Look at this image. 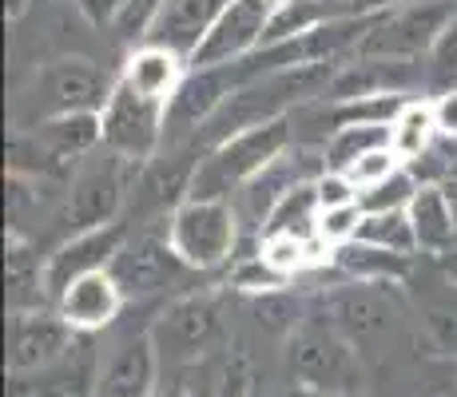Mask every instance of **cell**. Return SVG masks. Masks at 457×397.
<instances>
[{
  "instance_id": "cell-21",
  "label": "cell",
  "mask_w": 457,
  "mask_h": 397,
  "mask_svg": "<svg viewBox=\"0 0 457 397\" xmlns=\"http://www.w3.org/2000/svg\"><path fill=\"white\" fill-rule=\"evenodd\" d=\"M358 238L374 246H386V251L410 254L418 251V235L414 223H410V211H366L362 227H358Z\"/></svg>"
},
{
  "instance_id": "cell-22",
  "label": "cell",
  "mask_w": 457,
  "mask_h": 397,
  "mask_svg": "<svg viewBox=\"0 0 457 397\" xmlns=\"http://www.w3.org/2000/svg\"><path fill=\"white\" fill-rule=\"evenodd\" d=\"M322 21H327V4H322V0H283V4H275V16H270V24H267L262 48L298 40L303 32H311L314 24H322Z\"/></svg>"
},
{
  "instance_id": "cell-18",
  "label": "cell",
  "mask_w": 457,
  "mask_h": 397,
  "mask_svg": "<svg viewBox=\"0 0 457 397\" xmlns=\"http://www.w3.org/2000/svg\"><path fill=\"white\" fill-rule=\"evenodd\" d=\"M346 275L362 278V282H374V278H402L410 270V254H398V251H386V246H374V243H362V238H350V243L334 246L330 254Z\"/></svg>"
},
{
  "instance_id": "cell-8",
  "label": "cell",
  "mask_w": 457,
  "mask_h": 397,
  "mask_svg": "<svg viewBox=\"0 0 457 397\" xmlns=\"http://www.w3.org/2000/svg\"><path fill=\"white\" fill-rule=\"evenodd\" d=\"M128 243V227L124 223H108V227H92V231H80L72 243H64L44 267V282L52 286V294H64L76 278L92 275V270H112L116 254L124 251Z\"/></svg>"
},
{
  "instance_id": "cell-16",
  "label": "cell",
  "mask_w": 457,
  "mask_h": 397,
  "mask_svg": "<svg viewBox=\"0 0 457 397\" xmlns=\"http://www.w3.org/2000/svg\"><path fill=\"white\" fill-rule=\"evenodd\" d=\"M295 159H278L275 167H267L262 175H254V179L247 183V187L239 191V203H235V211H239V219H247V223H267V215L275 211V203L287 195V191L295 187V183H303L295 175Z\"/></svg>"
},
{
  "instance_id": "cell-19",
  "label": "cell",
  "mask_w": 457,
  "mask_h": 397,
  "mask_svg": "<svg viewBox=\"0 0 457 397\" xmlns=\"http://www.w3.org/2000/svg\"><path fill=\"white\" fill-rule=\"evenodd\" d=\"M374 147H390V123H342L322 144V159L334 171H346L354 159H362Z\"/></svg>"
},
{
  "instance_id": "cell-20",
  "label": "cell",
  "mask_w": 457,
  "mask_h": 397,
  "mask_svg": "<svg viewBox=\"0 0 457 397\" xmlns=\"http://www.w3.org/2000/svg\"><path fill=\"white\" fill-rule=\"evenodd\" d=\"M179 259V254L171 251V243H155V238H139V243H124V251L116 254V262H112V275H124L131 282H139V290H152V282H160V275L167 270V262Z\"/></svg>"
},
{
  "instance_id": "cell-15",
  "label": "cell",
  "mask_w": 457,
  "mask_h": 397,
  "mask_svg": "<svg viewBox=\"0 0 457 397\" xmlns=\"http://www.w3.org/2000/svg\"><path fill=\"white\" fill-rule=\"evenodd\" d=\"M437 120H434V103L410 100L406 108L398 112V120L390 123V152L402 159V167L418 163L429 147L437 144Z\"/></svg>"
},
{
  "instance_id": "cell-12",
  "label": "cell",
  "mask_w": 457,
  "mask_h": 397,
  "mask_svg": "<svg viewBox=\"0 0 457 397\" xmlns=\"http://www.w3.org/2000/svg\"><path fill=\"white\" fill-rule=\"evenodd\" d=\"M227 4H231V0H167L160 24L152 29L147 40L167 44V48H175L179 56L191 60V52L207 40V32L215 29L219 12H223Z\"/></svg>"
},
{
  "instance_id": "cell-9",
  "label": "cell",
  "mask_w": 457,
  "mask_h": 397,
  "mask_svg": "<svg viewBox=\"0 0 457 397\" xmlns=\"http://www.w3.org/2000/svg\"><path fill=\"white\" fill-rule=\"evenodd\" d=\"M187 72H191L187 56H179V52L167 48V44L144 40V44H136V48L128 52L120 79H124L128 87H136L139 95H147V100L171 103L175 92L183 87V79H187Z\"/></svg>"
},
{
  "instance_id": "cell-26",
  "label": "cell",
  "mask_w": 457,
  "mask_h": 397,
  "mask_svg": "<svg viewBox=\"0 0 457 397\" xmlns=\"http://www.w3.org/2000/svg\"><path fill=\"white\" fill-rule=\"evenodd\" d=\"M394 171H402V159L394 155L390 147H374V152H366L362 159H354V163L346 167V175L354 179L358 191H366V187H374V183L390 179Z\"/></svg>"
},
{
  "instance_id": "cell-7",
  "label": "cell",
  "mask_w": 457,
  "mask_h": 397,
  "mask_svg": "<svg viewBox=\"0 0 457 397\" xmlns=\"http://www.w3.org/2000/svg\"><path fill=\"white\" fill-rule=\"evenodd\" d=\"M112 79L92 60H56L40 72V116H72V112H104L112 95Z\"/></svg>"
},
{
  "instance_id": "cell-3",
  "label": "cell",
  "mask_w": 457,
  "mask_h": 397,
  "mask_svg": "<svg viewBox=\"0 0 457 397\" xmlns=\"http://www.w3.org/2000/svg\"><path fill=\"white\" fill-rule=\"evenodd\" d=\"M104 123V147L116 152L128 163H144L160 152L163 136H167V103L147 100L136 87H128L124 79H116L108 103L100 112Z\"/></svg>"
},
{
  "instance_id": "cell-24",
  "label": "cell",
  "mask_w": 457,
  "mask_h": 397,
  "mask_svg": "<svg viewBox=\"0 0 457 397\" xmlns=\"http://www.w3.org/2000/svg\"><path fill=\"white\" fill-rule=\"evenodd\" d=\"M418 187H421V183L414 179V171H410V167H402V171H394L390 179L366 187L362 195H358V203H362V211H406Z\"/></svg>"
},
{
  "instance_id": "cell-2",
  "label": "cell",
  "mask_w": 457,
  "mask_h": 397,
  "mask_svg": "<svg viewBox=\"0 0 457 397\" xmlns=\"http://www.w3.org/2000/svg\"><path fill=\"white\" fill-rule=\"evenodd\" d=\"M239 223L243 219L231 199H183L167 219V243L183 267L211 270L235 254Z\"/></svg>"
},
{
  "instance_id": "cell-29",
  "label": "cell",
  "mask_w": 457,
  "mask_h": 397,
  "mask_svg": "<svg viewBox=\"0 0 457 397\" xmlns=\"http://www.w3.org/2000/svg\"><path fill=\"white\" fill-rule=\"evenodd\" d=\"M235 282H239L243 290H270L283 282V275L278 270H270L267 262H262V254H254V259H247L239 270H235Z\"/></svg>"
},
{
  "instance_id": "cell-6",
  "label": "cell",
  "mask_w": 457,
  "mask_h": 397,
  "mask_svg": "<svg viewBox=\"0 0 457 397\" xmlns=\"http://www.w3.org/2000/svg\"><path fill=\"white\" fill-rule=\"evenodd\" d=\"M275 4L278 0H231L219 12L207 40L191 52V68H223L254 56L262 48V40H267V24L275 16Z\"/></svg>"
},
{
  "instance_id": "cell-1",
  "label": "cell",
  "mask_w": 457,
  "mask_h": 397,
  "mask_svg": "<svg viewBox=\"0 0 457 397\" xmlns=\"http://www.w3.org/2000/svg\"><path fill=\"white\" fill-rule=\"evenodd\" d=\"M291 144H295L291 116L251 123V128L219 139V147L191 175L187 199H227V191H243L254 175H262L291 152Z\"/></svg>"
},
{
  "instance_id": "cell-30",
  "label": "cell",
  "mask_w": 457,
  "mask_h": 397,
  "mask_svg": "<svg viewBox=\"0 0 457 397\" xmlns=\"http://www.w3.org/2000/svg\"><path fill=\"white\" fill-rule=\"evenodd\" d=\"M434 120H437V136L457 144V87H445L434 100Z\"/></svg>"
},
{
  "instance_id": "cell-25",
  "label": "cell",
  "mask_w": 457,
  "mask_h": 397,
  "mask_svg": "<svg viewBox=\"0 0 457 397\" xmlns=\"http://www.w3.org/2000/svg\"><path fill=\"white\" fill-rule=\"evenodd\" d=\"M362 203H346V207H327L319 215V238L330 246H342L350 238H358V227H362Z\"/></svg>"
},
{
  "instance_id": "cell-4",
  "label": "cell",
  "mask_w": 457,
  "mask_h": 397,
  "mask_svg": "<svg viewBox=\"0 0 457 397\" xmlns=\"http://www.w3.org/2000/svg\"><path fill=\"white\" fill-rule=\"evenodd\" d=\"M131 167H139V163H128V159H120L116 152H108V147L87 155L84 163L76 167L72 179H68V203H64L68 223L80 227V231L116 223Z\"/></svg>"
},
{
  "instance_id": "cell-11",
  "label": "cell",
  "mask_w": 457,
  "mask_h": 397,
  "mask_svg": "<svg viewBox=\"0 0 457 397\" xmlns=\"http://www.w3.org/2000/svg\"><path fill=\"white\" fill-rule=\"evenodd\" d=\"M37 139L52 152L68 175H76V167L84 163L92 152L104 147V123L100 112H72V116H48L37 123Z\"/></svg>"
},
{
  "instance_id": "cell-34",
  "label": "cell",
  "mask_w": 457,
  "mask_h": 397,
  "mask_svg": "<svg viewBox=\"0 0 457 397\" xmlns=\"http://www.w3.org/2000/svg\"><path fill=\"white\" fill-rule=\"evenodd\" d=\"M450 179H457V163H453V171H450Z\"/></svg>"
},
{
  "instance_id": "cell-13",
  "label": "cell",
  "mask_w": 457,
  "mask_h": 397,
  "mask_svg": "<svg viewBox=\"0 0 457 397\" xmlns=\"http://www.w3.org/2000/svg\"><path fill=\"white\" fill-rule=\"evenodd\" d=\"M406 211H410V223H414L421 251L442 254L457 243V219H453V207H450V199H445L442 183H421Z\"/></svg>"
},
{
  "instance_id": "cell-31",
  "label": "cell",
  "mask_w": 457,
  "mask_h": 397,
  "mask_svg": "<svg viewBox=\"0 0 457 397\" xmlns=\"http://www.w3.org/2000/svg\"><path fill=\"white\" fill-rule=\"evenodd\" d=\"M406 4H418V0H350L346 12L350 16H382V12H394V8H406Z\"/></svg>"
},
{
  "instance_id": "cell-14",
  "label": "cell",
  "mask_w": 457,
  "mask_h": 397,
  "mask_svg": "<svg viewBox=\"0 0 457 397\" xmlns=\"http://www.w3.org/2000/svg\"><path fill=\"white\" fill-rule=\"evenodd\" d=\"M319 215H322V203L319 191L311 183H295L283 199L275 203V211L267 215V223L259 227V235H298V238H319Z\"/></svg>"
},
{
  "instance_id": "cell-32",
  "label": "cell",
  "mask_w": 457,
  "mask_h": 397,
  "mask_svg": "<svg viewBox=\"0 0 457 397\" xmlns=\"http://www.w3.org/2000/svg\"><path fill=\"white\" fill-rule=\"evenodd\" d=\"M442 187H445V199H450V207H453V219H457V179H445Z\"/></svg>"
},
{
  "instance_id": "cell-5",
  "label": "cell",
  "mask_w": 457,
  "mask_h": 397,
  "mask_svg": "<svg viewBox=\"0 0 457 397\" xmlns=\"http://www.w3.org/2000/svg\"><path fill=\"white\" fill-rule=\"evenodd\" d=\"M453 21V12L445 4H406L394 12L374 16L370 32H366L358 56H374V60H418L421 52L429 56V48L437 44V37L445 32V24Z\"/></svg>"
},
{
  "instance_id": "cell-27",
  "label": "cell",
  "mask_w": 457,
  "mask_h": 397,
  "mask_svg": "<svg viewBox=\"0 0 457 397\" xmlns=\"http://www.w3.org/2000/svg\"><path fill=\"white\" fill-rule=\"evenodd\" d=\"M429 76H434V84H442V92L457 87V16L445 24V32L429 48Z\"/></svg>"
},
{
  "instance_id": "cell-28",
  "label": "cell",
  "mask_w": 457,
  "mask_h": 397,
  "mask_svg": "<svg viewBox=\"0 0 457 397\" xmlns=\"http://www.w3.org/2000/svg\"><path fill=\"white\" fill-rule=\"evenodd\" d=\"M314 191H319L322 211L327 207H346V203H358V195H362V191L354 187V179H350L346 171H334V167H322V175L314 179Z\"/></svg>"
},
{
  "instance_id": "cell-17",
  "label": "cell",
  "mask_w": 457,
  "mask_h": 397,
  "mask_svg": "<svg viewBox=\"0 0 457 397\" xmlns=\"http://www.w3.org/2000/svg\"><path fill=\"white\" fill-rule=\"evenodd\" d=\"M259 254L270 270H278L283 278L303 275L311 267H322L330 259V246L322 238H298V235H259Z\"/></svg>"
},
{
  "instance_id": "cell-23",
  "label": "cell",
  "mask_w": 457,
  "mask_h": 397,
  "mask_svg": "<svg viewBox=\"0 0 457 397\" xmlns=\"http://www.w3.org/2000/svg\"><path fill=\"white\" fill-rule=\"evenodd\" d=\"M163 8H167V0H120V12H116V21H112V29H116L120 40L144 44L152 37L155 24H160Z\"/></svg>"
},
{
  "instance_id": "cell-10",
  "label": "cell",
  "mask_w": 457,
  "mask_h": 397,
  "mask_svg": "<svg viewBox=\"0 0 457 397\" xmlns=\"http://www.w3.org/2000/svg\"><path fill=\"white\" fill-rule=\"evenodd\" d=\"M56 302H60V322L64 326H72V330H100L124 306V286L116 282L112 270H92V275L76 278Z\"/></svg>"
},
{
  "instance_id": "cell-33",
  "label": "cell",
  "mask_w": 457,
  "mask_h": 397,
  "mask_svg": "<svg viewBox=\"0 0 457 397\" xmlns=\"http://www.w3.org/2000/svg\"><path fill=\"white\" fill-rule=\"evenodd\" d=\"M450 275L457 278V259H450Z\"/></svg>"
}]
</instances>
